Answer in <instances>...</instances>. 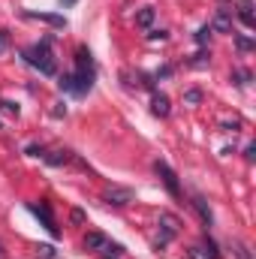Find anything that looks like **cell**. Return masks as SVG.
<instances>
[{
    "instance_id": "obj_1",
    "label": "cell",
    "mask_w": 256,
    "mask_h": 259,
    "mask_svg": "<svg viewBox=\"0 0 256 259\" xmlns=\"http://www.w3.org/2000/svg\"><path fill=\"white\" fill-rule=\"evenodd\" d=\"M21 58H24V64H30L33 69H39L42 75H58V61H55V55H52V49H49V39H42L39 46L24 49Z\"/></svg>"
},
{
    "instance_id": "obj_2",
    "label": "cell",
    "mask_w": 256,
    "mask_h": 259,
    "mask_svg": "<svg viewBox=\"0 0 256 259\" xmlns=\"http://www.w3.org/2000/svg\"><path fill=\"white\" fill-rule=\"evenodd\" d=\"M75 75H78V81H81V84L94 88L97 66H94V55H91L84 46H78V49H75Z\"/></svg>"
},
{
    "instance_id": "obj_3",
    "label": "cell",
    "mask_w": 256,
    "mask_h": 259,
    "mask_svg": "<svg viewBox=\"0 0 256 259\" xmlns=\"http://www.w3.org/2000/svg\"><path fill=\"white\" fill-rule=\"evenodd\" d=\"M27 211H30L33 217H39V220H42V226H46V232H49L52 238H58V235H61V229H58V223H55V214H52L49 202H27Z\"/></svg>"
},
{
    "instance_id": "obj_4",
    "label": "cell",
    "mask_w": 256,
    "mask_h": 259,
    "mask_svg": "<svg viewBox=\"0 0 256 259\" xmlns=\"http://www.w3.org/2000/svg\"><path fill=\"white\" fill-rule=\"evenodd\" d=\"M178 232H181V220H178L175 214H169V211H166V214H160V238H157V250H160V247H166Z\"/></svg>"
},
{
    "instance_id": "obj_5",
    "label": "cell",
    "mask_w": 256,
    "mask_h": 259,
    "mask_svg": "<svg viewBox=\"0 0 256 259\" xmlns=\"http://www.w3.org/2000/svg\"><path fill=\"white\" fill-rule=\"evenodd\" d=\"M154 172H157V178L163 181V187H166L169 193H172V196H181V184H178V175H175V172H172V169H169V166H166L163 160H157V163H154Z\"/></svg>"
},
{
    "instance_id": "obj_6",
    "label": "cell",
    "mask_w": 256,
    "mask_h": 259,
    "mask_svg": "<svg viewBox=\"0 0 256 259\" xmlns=\"http://www.w3.org/2000/svg\"><path fill=\"white\" fill-rule=\"evenodd\" d=\"M103 199H106V205H115V208H124V205H130V202L136 199V193H133L130 187H109V190L103 193Z\"/></svg>"
},
{
    "instance_id": "obj_7",
    "label": "cell",
    "mask_w": 256,
    "mask_h": 259,
    "mask_svg": "<svg viewBox=\"0 0 256 259\" xmlns=\"http://www.w3.org/2000/svg\"><path fill=\"white\" fill-rule=\"evenodd\" d=\"M58 84H61V91H64V94H72V97H84V94L91 91L88 84H81V81H78V75H75V72H64Z\"/></svg>"
},
{
    "instance_id": "obj_8",
    "label": "cell",
    "mask_w": 256,
    "mask_h": 259,
    "mask_svg": "<svg viewBox=\"0 0 256 259\" xmlns=\"http://www.w3.org/2000/svg\"><path fill=\"white\" fill-rule=\"evenodd\" d=\"M84 250L109 253V250H112V241H109V235H103V232H88V235H84Z\"/></svg>"
},
{
    "instance_id": "obj_9",
    "label": "cell",
    "mask_w": 256,
    "mask_h": 259,
    "mask_svg": "<svg viewBox=\"0 0 256 259\" xmlns=\"http://www.w3.org/2000/svg\"><path fill=\"white\" fill-rule=\"evenodd\" d=\"M208 27L217 30V33H232V9H217L214 12V21Z\"/></svg>"
},
{
    "instance_id": "obj_10",
    "label": "cell",
    "mask_w": 256,
    "mask_h": 259,
    "mask_svg": "<svg viewBox=\"0 0 256 259\" xmlns=\"http://www.w3.org/2000/svg\"><path fill=\"white\" fill-rule=\"evenodd\" d=\"M190 259H220V250L211 238H205V244H196L190 247Z\"/></svg>"
},
{
    "instance_id": "obj_11",
    "label": "cell",
    "mask_w": 256,
    "mask_h": 259,
    "mask_svg": "<svg viewBox=\"0 0 256 259\" xmlns=\"http://www.w3.org/2000/svg\"><path fill=\"white\" fill-rule=\"evenodd\" d=\"M238 18L247 30L256 27V15H253V0H238Z\"/></svg>"
},
{
    "instance_id": "obj_12",
    "label": "cell",
    "mask_w": 256,
    "mask_h": 259,
    "mask_svg": "<svg viewBox=\"0 0 256 259\" xmlns=\"http://www.w3.org/2000/svg\"><path fill=\"white\" fill-rule=\"evenodd\" d=\"M151 112H154L157 118H169V112H172L169 97H166V94H154V97H151Z\"/></svg>"
},
{
    "instance_id": "obj_13",
    "label": "cell",
    "mask_w": 256,
    "mask_h": 259,
    "mask_svg": "<svg viewBox=\"0 0 256 259\" xmlns=\"http://www.w3.org/2000/svg\"><path fill=\"white\" fill-rule=\"evenodd\" d=\"M27 18H39L46 24H55V27H66V18L64 15H49V12H24Z\"/></svg>"
},
{
    "instance_id": "obj_14",
    "label": "cell",
    "mask_w": 256,
    "mask_h": 259,
    "mask_svg": "<svg viewBox=\"0 0 256 259\" xmlns=\"http://www.w3.org/2000/svg\"><path fill=\"white\" fill-rule=\"evenodd\" d=\"M193 208L199 211L202 223H205V226H211V220H214V217H211V208H208V202H205L202 196H193Z\"/></svg>"
},
{
    "instance_id": "obj_15",
    "label": "cell",
    "mask_w": 256,
    "mask_h": 259,
    "mask_svg": "<svg viewBox=\"0 0 256 259\" xmlns=\"http://www.w3.org/2000/svg\"><path fill=\"white\" fill-rule=\"evenodd\" d=\"M46 163L49 166H64V163H69V151H52L46 157Z\"/></svg>"
},
{
    "instance_id": "obj_16",
    "label": "cell",
    "mask_w": 256,
    "mask_h": 259,
    "mask_svg": "<svg viewBox=\"0 0 256 259\" xmlns=\"http://www.w3.org/2000/svg\"><path fill=\"white\" fill-rule=\"evenodd\" d=\"M136 21H139L142 27H151V21H154V9H151V6H145V9H139V15H136Z\"/></svg>"
},
{
    "instance_id": "obj_17",
    "label": "cell",
    "mask_w": 256,
    "mask_h": 259,
    "mask_svg": "<svg viewBox=\"0 0 256 259\" xmlns=\"http://www.w3.org/2000/svg\"><path fill=\"white\" fill-rule=\"evenodd\" d=\"M235 46H238L241 52H253L256 49V42L250 39V36H244V33H235Z\"/></svg>"
},
{
    "instance_id": "obj_18",
    "label": "cell",
    "mask_w": 256,
    "mask_h": 259,
    "mask_svg": "<svg viewBox=\"0 0 256 259\" xmlns=\"http://www.w3.org/2000/svg\"><path fill=\"white\" fill-rule=\"evenodd\" d=\"M211 33H214V30H211L208 24H205V27H199V30H196V42H199V46H208V39H211Z\"/></svg>"
},
{
    "instance_id": "obj_19",
    "label": "cell",
    "mask_w": 256,
    "mask_h": 259,
    "mask_svg": "<svg viewBox=\"0 0 256 259\" xmlns=\"http://www.w3.org/2000/svg\"><path fill=\"white\" fill-rule=\"evenodd\" d=\"M36 256L39 259H55V247H52V244H39V247H36Z\"/></svg>"
},
{
    "instance_id": "obj_20",
    "label": "cell",
    "mask_w": 256,
    "mask_h": 259,
    "mask_svg": "<svg viewBox=\"0 0 256 259\" xmlns=\"http://www.w3.org/2000/svg\"><path fill=\"white\" fill-rule=\"evenodd\" d=\"M0 109L6 115H18V103H9V100H0Z\"/></svg>"
},
{
    "instance_id": "obj_21",
    "label": "cell",
    "mask_w": 256,
    "mask_h": 259,
    "mask_svg": "<svg viewBox=\"0 0 256 259\" xmlns=\"http://www.w3.org/2000/svg\"><path fill=\"white\" fill-rule=\"evenodd\" d=\"M184 100H187L190 106H196V103H202V91H187V94H184Z\"/></svg>"
},
{
    "instance_id": "obj_22",
    "label": "cell",
    "mask_w": 256,
    "mask_h": 259,
    "mask_svg": "<svg viewBox=\"0 0 256 259\" xmlns=\"http://www.w3.org/2000/svg\"><path fill=\"white\" fill-rule=\"evenodd\" d=\"M247 78H250V72H244V69L232 72V81H235V84H247Z\"/></svg>"
},
{
    "instance_id": "obj_23",
    "label": "cell",
    "mask_w": 256,
    "mask_h": 259,
    "mask_svg": "<svg viewBox=\"0 0 256 259\" xmlns=\"http://www.w3.org/2000/svg\"><path fill=\"white\" fill-rule=\"evenodd\" d=\"M190 64H193V66H205V64H208V52H199Z\"/></svg>"
},
{
    "instance_id": "obj_24",
    "label": "cell",
    "mask_w": 256,
    "mask_h": 259,
    "mask_svg": "<svg viewBox=\"0 0 256 259\" xmlns=\"http://www.w3.org/2000/svg\"><path fill=\"white\" fill-rule=\"evenodd\" d=\"M27 154H30V157H46V148H42V145H30Z\"/></svg>"
},
{
    "instance_id": "obj_25",
    "label": "cell",
    "mask_w": 256,
    "mask_h": 259,
    "mask_svg": "<svg viewBox=\"0 0 256 259\" xmlns=\"http://www.w3.org/2000/svg\"><path fill=\"white\" fill-rule=\"evenodd\" d=\"M244 157H247V163H253V160H256V145H247V151H244Z\"/></svg>"
},
{
    "instance_id": "obj_26",
    "label": "cell",
    "mask_w": 256,
    "mask_h": 259,
    "mask_svg": "<svg viewBox=\"0 0 256 259\" xmlns=\"http://www.w3.org/2000/svg\"><path fill=\"white\" fill-rule=\"evenodd\" d=\"M69 217H72V223H84V211H78V208H75Z\"/></svg>"
},
{
    "instance_id": "obj_27",
    "label": "cell",
    "mask_w": 256,
    "mask_h": 259,
    "mask_svg": "<svg viewBox=\"0 0 256 259\" xmlns=\"http://www.w3.org/2000/svg\"><path fill=\"white\" fill-rule=\"evenodd\" d=\"M9 46V30H0V52Z\"/></svg>"
},
{
    "instance_id": "obj_28",
    "label": "cell",
    "mask_w": 256,
    "mask_h": 259,
    "mask_svg": "<svg viewBox=\"0 0 256 259\" xmlns=\"http://www.w3.org/2000/svg\"><path fill=\"white\" fill-rule=\"evenodd\" d=\"M235 253H238L241 259H250V253H247V247H244V244H235Z\"/></svg>"
},
{
    "instance_id": "obj_29",
    "label": "cell",
    "mask_w": 256,
    "mask_h": 259,
    "mask_svg": "<svg viewBox=\"0 0 256 259\" xmlns=\"http://www.w3.org/2000/svg\"><path fill=\"white\" fill-rule=\"evenodd\" d=\"M148 39H166V30H151Z\"/></svg>"
},
{
    "instance_id": "obj_30",
    "label": "cell",
    "mask_w": 256,
    "mask_h": 259,
    "mask_svg": "<svg viewBox=\"0 0 256 259\" xmlns=\"http://www.w3.org/2000/svg\"><path fill=\"white\" fill-rule=\"evenodd\" d=\"M0 259H6V250H3V244H0Z\"/></svg>"
}]
</instances>
